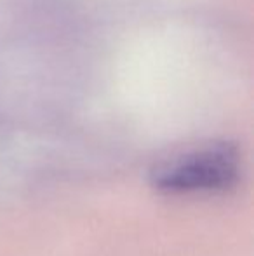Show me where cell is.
Segmentation results:
<instances>
[{"instance_id":"obj_1","label":"cell","mask_w":254,"mask_h":256,"mask_svg":"<svg viewBox=\"0 0 254 256\" xmlns=\"http://www.w3.org/2000/svg\"><path fill=\"white\" fill-rule=\"evenodd\" d=\"M237 178V164L227 150H209L171 166L157 178L160 188L169 192L223 190Z\"/></svg>"}]
</instances>
